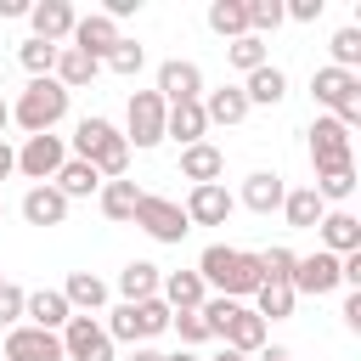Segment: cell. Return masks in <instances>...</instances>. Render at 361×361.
<instances>
[{"label": "cell", "mask_w": 361, "mask_h": 361, "mask_svg": "<svg viewBox=\"0 0 361 361\" xmlns=\"http://www.w3.org/2000/svg\"><path fill=\"white\" fill-rule=\"evenodd\" d=\"M23 220H28V226H62V220H68V197H62L51 180H45V186H28V192H23Z\"/></svg>", "instance_id": "obj_22"}, {"label": "cell", "mask_w": 361, "mask_h": 361, "mask_svg": "<svg viewBox=\"0 0 361 361\" xmlns=\"http://www.w3.org/2000/svg\"><path fill=\"white\" fill-rule=\"evenodd\" d=\"M51 186H56V192L73 203V197H96V192H102V175H96L85 158H68V164L56 169V180H51Z\"/></svg>", "instance_id": "obj_29"}, {"label": "cell", "mask_w": 361, "mask_h": 361, "mask_svg": "<svg viewBox=\"0 0 361 361\" xmlns=\"http://www.w3.org/2000/svg\"><path fill=\"white\" fill-rule=\"evenodd\" d=\"M259 361H293V355H288L282 344H271V350H259Z\"/></svg>", "instance_id": "obj_48"}, {"label": "cell", "mask_w": 361, "mask_h": 361, "mask_svg": "<svg viewBox=\"0 0 361 361\" xmlns=\"http://www.w3.org/2000/svg\"><path fill=\"white\" fill-rule=\"evenodd\" d=\"M214 361H248V355H237V350H220V355H214Z\"/></svg>", "instance_id": "obj_51"}, {"label": "cell", "mask_w": 361, "mask_h": 361, "mask_svg": "<svg viewBox=\"0 0 361 361\" xmlns=\"http://www.w3.org/2000/svg\"><path fill=\"white\" fill-rule=\"evenodd\" d=\"M62 164H68V141H62L56 130H45V135H23V147H17V175H28L34 186H45V180H56Z\"/></svg>", "instance_id": "obj_7"}, {"label": "cell", "mask_w": 361, "mask_h": 361, "mask_svg": "<svg viewBox=\"0 0 361 361\" xmlns=\"http://www.w3.org/2000/svg\"><path fill=\"white\" fill-rule=\"evenodd\" d=\"M310 169L316 175H327V169H355V147H350V130L333 118V113H322L310 130Z\"/></svg>", "instance_id": "obj_6"}, {"label": "cell", "mask_w": 361, "mask_h": 361, "mask_svg": "<svg viewBox=\"0 0 361 361\" xmlns=\"http://www.w3.org/2000/svg\"><path fill=\"white\" fill-rule=\"evenodd\" d=\"M0 282H6V271H0Z\"/></svg>", "instance_id": "obj_53"}, {"label": "cell", "mask_w": 361, "mask_h": 361, "mask_svg": "<svg viewBox=\"0 0 361 361\" xmlns=\"http://www.w3.org/2000/svg\"><path fill=\"white\" fill-rule=\"evenodd\" d=\"M293 305H299V293H293L288 282H259V293H254V305H248V310H254L259 322H288V316H293Z\"/></svg>", "instance_id": "obj_30"}, {"label": "cell", "mask_w": 361, "mask_h": 361, "mask_svg": "<svg viewBox=\"0 0 361 361\" xmlns=\"http://www.w3.org/2000/svg\"><path fill=\"white\" fill-rule=\"evenodd\" d=\"M164 361H203L197 350H175V355H164Z\"/></svg>", "instance_id": "obj_50"}, {"label": "cell", "mask_w": 361, "mask_h": 361, "mask_svg": "<svg viewBox=\"0 0 361 361\" xmlns=\"http://www.w3.org/2000/svg\"><path fill=\"white\" fill-rule=\"evenodd\" d=\"M158 282H164V271H158L152 259H130V265L118 271V299H124V305L158 299Z\"/></svg>", "instance_id": "obj_26"}, {"label": "cell", "mask_w": 361, "mask_h": 361, "mask_svg": "<svg viewBox=\"0 0 361 361\" xmlns=\"http://www.w3.org/2000/svg\"><path fill=\"white\" fill-rule=\"evenodd\" d=\"M164 135H175L180 147H197L209 135V118H203V102H175L164 113Z\"/></svg>", "instance_id": "obj_25"}, {"label": "cell", "mask_w": 361, "mask_h": 361, "mask_svg": "<svg viewBox=\"0 0 361 361\" xmlns=\"http://www.w3.org/2000/svg\"><path fill=\"white\" fill-rule=\"evenodd\" d=\"M310 186H316L322 203H344V197L355 192V169H327V175H316Z\"/></svg>", "instance_id": "obj_39"}, {"label": "cell", "mask_w": 361, "mask_h": 361, "mask_svg": "<svg viewBox=\"0 0 361 361\" xmlns=\"http://www.w3.org/2000/svg\"><path fill=\"white\" fill-rule=\"evenodd\" d=\"M254 107L243 96V85H220V90H203V118L209 124H243Z\"/></svg>", "instance_id": "obj_24"}, {"label": "cell", "mask_w": 361, "mask_h": 361, "mask_svg": "<svg viewBox=\"0 0 361 361\" xmlns=\"http://www.w3.org/2000/svg\"><path fill=\"white\" fill-rule=\"evenodd\" d=\"M158 96L175 107V102H203V68L186 62V56H169L158 62Z\"/></svg>", "instance_id": "obj_11"}, {"label": "cell", "mask_w": 361, "mask_h": 361, "mask_svg": "<svg viewBox=\"0 0 361 361\" xmlns=\"http://www.w3.org/2000/svg\"><path fill=\"white\" fill-rule=\"evenodd\" d=\"M73 158H85L102 180H124V169H130V141L118 135L113 118L90 113V118H79V130H73Z\"/></svg>", "instance_id": "obj_2"}, {"label": "cell", "mask_w": 361, "mask_h": 361, "mask_svg": "<svg viewBox=\"0 0 361 361\" xmlns=\"http://www.w3.org/2000/svg\"><path fill=\"white\" fill-rule=\"evenodd\" d=\"M310 96H316V107H333V118L344 130L361 124V73H344V68L327 62V68L310 73Z\"/></svg>", "instance_id": "obj_4"}, {"label": "cell", "mask_w": 361, "mask_h": 361, "mask_svg": "<svg viewBox=\"0 0 361 361\" xmlns=\"http://www.w3.org/2000/svg\"><path fill=\"white\" fill-rule=\"evenodd\" d=\"M118 39H124V34H118V23H113V17H102V11L79 17V23H73V34H68V45H73V51H85V56H96V62H107V51H113Z\"/></svg>", "instance_id": "obj_14"}, {"label": "cell", "mask_w": 361, "mask_h": 361, "mask_svg": "<svg viewBox=\"0 0 361 361\" xmlns=\"http://www.w3.org/2000/svg\"><path fill=\"white\" fill-rule=\"evenodd\" d=\"M180 209H186V226H226L231 209H237V197H231L220 180H209V186H192Z\"/></svg>", "instance_id": "obj_12"}, {"label": "cell", "mask_w": 361, "mask_h": 361, "mask_svg": "<svg viewBox=\"0 0 361 361\" xmlns=\"http://www.w3.org/2000/svg\"><path fill=\"white\" fill-rule=\"evenodd\" d=\"M23 299H28V293H23L17 282H0V327H6V333L23 322Z\"/></svg>", "instance_id": "obj_42"}, {"label": "cell", "mask_w": 361, "mask_h": 361, "mask_svg": "<svg viewBox=\"0 0 361 361\" xmlns=\"http://www.w3.org/2000/svg\"><path fill=\"white\" fill-rule=\"evenodd\" d=\"M243 96H248V107H276V102L288 96V73H282L276 62H265V68H254V73L243 79Z\"/></svg>", "instance_id": "obj_27"}, {"label": "cell", "mask_w": 361, "mask_h": 361, "mask_svg": "<svg viewBox=\"0 0 361 361\" xmlns=\"http://www.w3.org/2000/svg\"><path fill=\"white\" fill-rule=\"evenodd\" d=\"M209 28L231 45V39H243L248 34V6L243 0H209Z\"/></svg>", "instance_id": "obj_32"}, {"label": "cell", "mask_w": 361, "mask_h": 361, "mask_svg": "<svg viewBox=\"0 0 361 361\" xmlns=\"http://www.w3.org/2000/svg\"><path fill=\"white\" fill-rule=\"evenodd\" d=\"M6 175H17V147L0 141V180H6Z\"/></svg>", "instance_id": "obj_45"}, {"label": "cell", "mask_w": 361, "mask_h": 361, "mask_svg": "<svg viewBox=\"0 0 361 361\" xmlns=\"http://www.w3.org/2000/svg\"><path fill=\"white\" fill-rule=\"evenodd\" d=\"M248 6V34L254 39H265V34H276L288 17H282V0H243Z\"/></svg>", "instance_id": "obj_34"}, {"label": "cell", "mask_w": 361, "mask_h": 361, "mask_svg": "<svg viewBox=\"0 0 361 361\" xmlns=\"http://www.w3.org/2000/svg\"><path fill=\"white\" fill-rule=\"evenodd\" d=\"M73 23H79V11L68 6V0H34L28 6V39H45V45H62L68 34H73Z\"/></svg>", "instance_id": "obj_13"}, {"label": "cell", "mask_w": 361, "mask_h": 361, "mask_svg": "<svg viewBox=\"0 0 361 361\" xmlns=\"http://www.w3.org/2000/svg\"><path fill=\"white\" fill-rule=\"evenodd\" d=\"M23 316H28V327H39V333H62L73 310H68L62 288H34V293L23 299Z\"/></svg>", "instance_id": "obj_16"}, {"label": "cell", "mask_w": 361, "mask_h": 361, "mask_svg": "<svg viewBox=\"0 0 361 361\" xmlns=\"http://www.w3.org/2000/svg\"><path fill=\"white\" fill-rule=\"evenodd\" d=\"M327 51H333V68L355 73V68H361V28H338V34L327 39Z\"/></svg>", "instance_id": "obj_36"}, {"label": "cell", "mask_w": 361, "mask_h": 361, "mask_svg": "<svg viewBox=\"0 0 361 361\" xmlns=\"http://www.w3.org/2000/svg\"><path fill=\"white\" fill-rule=\"evenodd\" d=\"M152 243H180L192 226H186V209L175 203V197H158V192H141V203H135V214H130Z\"/></svg>", "instance_id": "obj_8"}, {"label": "cell", "mask_w": 361, "mask_h": 361, "mask_svg": "<svg viewBox=\"0 0 361 361\" xmlns=\"http://www.w3.org/2000/svg\"><path fill=\"white\" fill-rule=\"evenodd\" d=\"M6 124H11V102L0 96V141H6Z\"/></svg>", "instance_id": "obj_49"}, {"label": "cell", "mask_w": 361, "mask_h": 361, "mask_svg": "<svg viewBox=\"0 0 361 361\" xmlns=\"http://www.w3.org/2000/svg\"><path fill=\"white\" fill-rule=\"evenodd\" d=\"M226 62H231V68H237V73L248 79L254 68H265V62H271V51H265V39L243 34V39H231V45H226Z\"/></svg>", "instance_id": "obj_33"}, {"label": "cell", "mask_w": 361, "mask_h": 361, "mask_svg": "<svg viewBox=\"0 0 361 361\" xmlns=\"http://www.w3.org/2000/svg\"><path fill=\"white\" fill-rule=\"evenodd\" d=\"M344 327H350V333H361V293H350V299H344Z\"/></svg>", "instance_id": "obj_44"}, {"label": "cell", "mask_w": 361, "mask_h": 361, "mask_svg": "<svg viewBox=\"0 0 361 361\" xmlns=\"http://www.w3.org/2000/svg\"><path fill=\"white\" fill-rule=\"evenodd\" d=\"M62 299H68V310H73V316H96V310L107 305V282H102L96 271H68Z\"/></svg>", "instance_id": "obj_19"}, {"label": "cell", "mask_w": 361, "mask_h": 361, "mask_svg": "<svg viewBox=\"0 0 361 361\" xmlns=\"http://www.w3.org/2000/svg\"><path fill=\"white\" fill-rule=\"evenodd\" d=\"M56 51H62V45H45V39H23V45H17V62H23L34 79H51V68H56Z\"/></svg>", "instance_id": "obj_35"}, {"label": "cell", "mask_w": 361, "mask_h": 361, "mask_svg": "<svg viewBox=\"0 0 361 361\" xmlns=\"http://www.w3.org/2000/svg\"><path fill=\"white\" fill-rule=\"evenodd\" d=\"M197 276H203V288H220V299H254L259 293V282H265V265H259V254H248V248H231V243H209L203 254H197V265H192Z\"/></svg>", "instance_id": "obj_1"}, {"label": "cell", "mask_w": 361, "mask_h": 361, "mask_svg": "<svg viewBox=\"0 0 361 361\" xmlns=\"http://www.w3.org/2000/svg\"><path fill=\"white\" fill-rule=\"evenodd\" d=\"M158 299H164L169 310H203L209 288H203V276H197V271H164V282H158Z\"/></svg>", "instance_id": "obj_18"}, {"label": "cell", "mask_w": 361, "mask_h": 361, "mask_svg": "<svg viewBox=\"0 0 361 361\" xmlns=\"http://www.w3.org/2000/svg\"><path fill=\"white\" fill-rule=\"evenodd\" d=\"M130 361H164V350H152V344H135V350H130Z\"/></svg>", "instance_id": "obj_47"}, {"label": "cell", "mask_w": 361, "mask_h": 361, "mask_svg": "<svg viewBox=\"0 0 361 361\" xmlns=\"http://www.w3.org/2000/svg\"><path fill=\"white\" fill-rule=\"evenodd\" d=\"M0 220H6V209H0Z\"/></svg>", "instance_id": "obj_52"}, {"label": "cell", "mask_w": 361, "mask_h": 361, "mask_svg": "<svg viewBox=\"0 0 361 361\" xmlns=\"http://www.w3.org/2000/svg\"><path fill=\"white\" fill-rule=\"evenodd\" d=\"M322 6H327V0H288V6H282V17H293V23H316V17H322Z\"/></svg>", "instance_id": "obj_43"}, {"label": "cell", "mask_w": 361, "mask_h": 361, "mask_svg": "<svg viewBox=\"0 0 361 361\" xmlns=\"http://www.w3.org/2000/svg\"><path fill=\"white\" fill-rule=\"evenodd\" d=\"M34 0H0V17H28Z\"/></svg>", "instance_id": "obj_46"}, {"label": "cell", "mask_w": 361, "mask_h": 361, "mask_svg": "<svg viewBox=\"0 0 361 361\" xmlns=\"http://www.w3.org/2000/svg\"><path fill=\"white\" fill-rule=\"evenodd\" d=\"M180 175H186L192 186H209V180H220V175H226V152H220L214 141L180 147Z\"/></svg>", "instance_id": "obj_20"}, {"label": "cell", "mask_w": 361, "mask_h": 361, "mask_svg": "<svg viewBox=\"0 0 361 361\" xmlns=\"http://www.w3.org/2000/svg\"><path fill=\"white\" fill-rule=\"evenodd\" d=\"M282 197H288V180H282L276 169H254V175L243 180V209H254V214L282 209Z\"/></svg>", "instance_id": "obj_21"}, {"label": "cell", "mask_w": 361, "mask_h": 361, "mask_svg": "<svg viewBox=\"0 0 361 361\" xmlns=\"http://www.w3.org/2000/svg\"><path fill=\"white\" fill-rule=\"evenodd\" d=\"M135 203H141V186H135V180H102V192H96V209H102L107 220H130Z\"/></svg>", "instance_id": "obj_31"}, {"label": "cell", "mask_w": 361, "mask_h": 361, "mask_svg": "<svg viewBox=\"0 0 361 361\" xmlns=\"http://www.w3.org/2000/svg\"><path fill=\"white\" fill-rule=\"evenodd\" d=\"M96 73H102V62H96V56H85V51H73V45H62V51H56V68H51V79H56L68 96H73V90H85Z\"/></svg>", "instance_id": "obj_23"}, {"label": "cell", "mask_w": 361, "mask_h": 361, "mask_svg": "<svg viewBox=\"0 0 361 361\" xmlns=\"http://www.w3.org/2000/svg\"><path fill=\"white\" fill-rule=\"evenodd\" d=\"M169 316H175V310H169L164 299H141V305H135V322H141V338H158V333H169Z\"/></svg>", "instance_id": "obj_40"}, {"label": "cell", "mask_w": 361, "mask_h": 361, "mask_svg": "<svg viewBox=\"0 0 361 361\" xmlns=\"http://www.w3.org/2000/svg\"><path fill=\"white\" fill-rule=\"evenodd\" d=\"M169 327L180 333V350H197V344H209L214 333H209V322H203V310H175L169 316Z\"/></svg>", "instance_id": "obj_38"}, {"label": "cell", "mask_w": 361, "mask_h": 361, "mask_svg": "<svg viewBox=\"0 0 361 361\" xmlns=\"http://www.w3.org/2000/svg\"><path fill=\"white\" fill-rule=\"evenodd\" d=\"M282 214H288V226H293V231H316V220L327 214V203L316 197V186H288Z\"/></svg>", "instance_id": "obj_28"}, {"label": "cell", "mask_w": 361, "mask_h": 361, "mask_svg": "<svg viewBox=\"0 0 361 361\" xmlns=\"http://www.w3.org/2000/svg\"><path fill=\"white\" fill-rule=\"evenodd\" d=\"M293 259H299L293 248H265V254H259V265H265V282H288V276H293Z\"/></svg>", "instance_id": "obj_41"}, {"label": "cell", "mask_w": 361, "mask_h": 361, "mask_svg": "<svg viewBox=\"0 0 361 361\" xmlns=\"http://www.w3.org/2000/svg\"><path fill=\"white\" fill-rule=\"evenodd\" d=\"M62 118H68V90H62L56 79H28V85H23V96L11 102V124H17V130H28V135L56 130Z\"/></svg>", "instance_id": "obj_3"}, {"label": "cell", "mask_w": 361, "mask_h": 361, "mask_svg": "<svg viewBox=\"0 0 361 361\" xmlns=\"http://www.w3.org/2000/svg\"><path fill=\"white\" fill-rule=\"evenodd\" d=\"M56 338H62V361H113V338L102 333L96 316H68Z\"/></svg>", "instance_id": "obj_10"}, {"label": "cell", "mask_w": 361, "mask_h": 361, "mask_svg": "<svg viewBox=\"0 0 361 361\" xmlns=\"http://www.w3.org/2000/svg\"><path fill=\"white\" fill-rule=\"evenodd\" d=\"M288 288H293V293H305V299H327L333 288H344V282H338V254H327V248L299 254V259H293Z\"/></svg>", "instance_id": "obj_9"}, {"label": "cell", "mask_w": 361, "mask_h": 361, "mask_svg": "<svg viewBox=\"0 0 361 361\" xmlns=\"http://www.w3.org/2000/svg\"><path fill=\"white\" fill-rule=\"evenodd\" d=\"M164 113H169V102H164L158 90H135L130 107H124V141H130L135 152H152V147L164 141Z\"/></svg>", "instance_id": "obj_5"}, {"label": "cell", "mask_w": 361, "mask_h": 361, "mask_svg": "<svg viewBox=\"0 0 361 361\" xmlns=\"http://www.w3.org/2000/svg\"><path fill=\"white\" fill-rule=\"evenodd\" d=\"M6 361H62V338L17 322V327L6 333Z\"/></svg>", "instance_id": "obj_15"}, {"label": "cell", "mask_w": 361, "mask_h": 361, "mask_svg": "<svg viewBox=\"0 0 361 361\" xmlns=\"http://www.w3.org/2000/svg\"><path fill=\"white\" fill-rule=\"evenodd\" d=\"M316 231H322V248H327V254H338V259L361 248V220H355L350 209H327V214L316 220Z\"/></svg>", "instance_id": "obj_17"}, {"label": "cell", "mask_w": 361, "mask_h": 361, "mask_svg": "<svg viewBox=\"0 0 361 361\" xmlns=\"http://www.w3.org/2000/svg\"><path fill=\"white\" fill-rule=\"evenodd\" d=\"M107 68L124 73V79H135V73L147 68V45H141V39H118V45L107 51Z\"/></svg>", "instance_id": "obj_37"}]
</instances>
